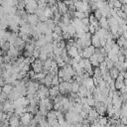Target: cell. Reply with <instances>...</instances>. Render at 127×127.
Segmentation results:
<instances>
[{"instance_id": "cell-3", "label": "cell", "mask_w": 127, "mask_h": 127, "mask_svg": "<svg viewBox=\"0 0 127 127\" xmlns=\"http://www.w3.org/2000/svg\"><path fill=\"white\" fill-rule=\"evenodd\" d=\"M32 70L35 73H39L43 71V62L40 61L39 59L35 60V62L32 64Z\"/></svg>"}, {"instance_id": "cell-21", "label": "cell", "mask_w": 127, "mask_h": 127, "mask_svg": "<svg viewBox=\"0 0 127 127\" xmlns=\"http://www.w3.org/2000/svg\"><path fill=\"white\" fill-rule=\"evenodd\" d=\"M114 85H115V89H116V90H120V89L124 86V83H123L122 81L115 80V81H114Z\"/></svg>"}, {"instance_id": "cell-6", "label": "cell", "mask_w": 127, "mask_h": 127, "mask_svg": "<svg viewBox=\"0 0 127 127\" xmlns=\"http://www.w3.org/2000/svg\"><path fill=\"white\" fill-rule=\"evenodd\" d=\"M65 50L67 52V56L70 58V59H73L74 57H76L78 55V50L73 47V46H69V45H66L65 46Z\"/></svg>"}, {"instance_id": "cell-20", "label": "cell", "mask_w": 127, "mask_h": 127, "mask_svg": "<svg viewBox=\"0 0 127 127\" xmlns=\"http://www.w3.org/2000/svg\"><path fill=\"white\" fill-rule=\"evenodd\" d=\"M93 16L95 17V19H96L97 21H99V20L102 18V15H101V12L99 11V9H96V10L93 11Z\"/></svg>"}, {"instance_id": "cell-38", "label": "cell", "mask_w": 127, "mask_h": 127, "mask_svg": "<svg viewBox=\"0 0 127 127\" xmlns=\"http://www.w3.org/2000/svg\"><path fill=\"white\" fill-rule=\"evenodd\" d=\"M1 92H2V87L0 86V93H1Z\"/></svg>"}, {"instance_id": "cell-32", "label": "cell", "mask_w": 127, "mask_h": 127, "mask_svg": "<svg viewBox=\"0 0 127 127\" xmlns=\"http://www.w3.org/2000/svg\"><path fill=\"white\" fill-rule=\"evenodd\" d=\"M5 84H6L5 80H4V78H3L2 76H1V77H0V86H1V87H3V86H4Z\"/></svg>"}, {"instance_id": "cell-10", "label": "cell", "mask_w": 127, "mask_h": 127, "mask_svg": "<svg viewBox=\"0 0 127 127\" xmlns=\"http://www.w3.org/2000/svg\"><path fill=\"white\" fill-rule=\"evenodd\" d=\"M98 24H99V28H102V29H105V30H109V25H108V22H107V18L102 17L98 21Z\"/></svg>"}, {"instance_id": "cell-25", "label": "cell", "mask_w": 127, "mask_h": 127, "mask_svg": "<svg viewBox=\"0 0 127 127\" xmlns=\"http://www.w3.org/2000/svg\"><path fill=\"white\" fill-rule=\"evenodd\" d=\"M96 30H97V29H96L95 27H93L92 25H88V32H89L91 35H93V34L96 32Z\"/></svg>"}, {"instance_id": "cell-8", "label": "cell", "mask_w": 127, "mask_h": 127, "mask_svg": "<svg viewBox=\"0 0 127 127\" xmlns=\"http://www.w3.org/2000/svg\"><path fill=\"white\" fill-rule=\"evenodd\" d=\"M20 125V117L13 115L9 119V127H18Z\"/></svg>"}, {"instance_id": "cell-27", "label": "cell", "mask_w": 127, "mask_h": 127, "mask_svg": "<svg viewBox=\"0 0 127 127\" xmlns=\"http://www.w3.org/2000/svg\"><path fill=\"white\" fill-rule=\"evenodd\" d=\"M60 78H63L64 75V68H59V71H58V74H57Z\"/></svg>"}, {"instance_id": "cell-16", "label": "cell", "mask_w": 127, "mask_h": 127, "mask_svg": "<svg viewBox=\"0 0 127 127\" xmlns=\"http://www.w3.org/2000/svg\"><path fill=\"white\" fill-rule=\"evenodd\" d=\"M45 23H46V25L48 26V28H49L50 30H52V31H53V30H54V28L56 27V23L54 22V20H53V19H48Z\"/></svg>"}, {"instance_id": "cell-22", "label": "cell", "mask_w": 127, "mask_h": 127, "mask_svg": "<svg viewBox=\"0 0 127 127\" xmlns=\"http://www.w3.org/2000/svg\"><path fill=\"white\" fill-rule=\"evenodd\" d=\"M60 84L59 82V76L58 75H54L53 79H52V86H58Z\"/></svg>"}, {"instance_id": "cell-31", "label": "cell", "mask_w": 127, "mask_h": 127, "mask_svg": "<svg viewBox=\"0 0 127 127\" xmlns=\"http://www.w3.org/2000/svg\"><path fill=\"white\" fill-rule=\"evenodd\" d=\"M119 91H120V93H121V94H126V93H127V86H125V85H124V86H123Z\"/></svg>"}, {"instance_id": "cell-36", "label": "cell", "mask_w": 127, "mask_h": 127, "mask_svg": "<svg viewBox=\"0 0 127 127\" xmlns=\"http://www.w3.org/2000/svg\"><path fill=\"white\" fill-rule=\"evenodd\" d=\"M18 127H29V126H27V125H23V124H21V125H19Z\"/></svg>"}, {"instance_id": "cell-35", "label": "cell", "mask_w": 127, "mask_h": 127, "mask_svg": "<svg viewBox=\"0 0 127 127\" xmlns=\"http://www.w3.org/2000/svg\"><path fill=\"white\" fill-rule=\"evenodd\" d=\"M103 127H111V124H110V123L108 122V123H107V124H105V125H104Z\"/></svg>"}, {"instance_id": "cell-24", "label": "cell", "mask_w": 127, "mask_h": 127, "mask_svg": "<svg viewBox=\"0 0 127 127\" xmlns=\"http://www.w3.org/2000/svg\"><path fill=\"white\" fill-rule=\"evenodd\" d=\"M121 7H122V3H121V1H114L113 8H116V9H121Z\"/></svg>"}, {"instance_id": "cell-4", "label": "cell", "mask_w": 127, "mask_h": 127, "mask_svg": "<svg viewBox=\"0 0 127 127\" xmlns=\"http://www.w3.org/2000/svg\"><path fill=\"white\" fill-rule=\"evenodd\" d=\"M33 117H34V115H32V114L29 113V112H26V113H24V114L20 117V122H21V124H23V125L29 126V124H30L31 120L33 119Z\"/></svg>"}, {"instance_id": "cell-12", "label": "cell", "mask_w": 127, "mask_h": 127, "mask_svg": "<svg viewBox=\"0 0 127 127\" xmlns=\"http://www.w3.org/2000/svg\"><path fill=\"white\" fill-rule=\"evenodd\" d=\"M108 73H109L110 77L114 80V79H116V78H117V76L119 75V70H118L117 68L113 67V68H111V69H109V70H108Z\"/></svg>"}, {"instance_id": "cell-28", "label": "cell", "mask_w": 127, "mask_h": 127, "mask_svg": "<svg viewBox=\"0 0 127 127\" xmlns=\"http://www.w3.org/2000/svg\"><path fill=\"white\" fill-rule=\"evenodd\" d=\"M81 23H82V25L88 26V25H89V19H88V18H83V19L81 20Z\"/></svg>"}, {"instance_id": "cell-7", "label": "cell", "mask_w": 127, "mask_h": 127, "mask_svg": "<svg viewBox=\"0 0 127 127\" xmlns=\"http://www.w3.org/2000/svg\"><path fill=\"white\" fill-rule=\"evenodd\" d=\"M57 4H58V11L62 16L64 15L65 13H67V11H68L67 6L64 2H57Z\"/></svg>"}, {"instance_id": "cell-9", "label": "cell", "mask_w": 127, "mask_h": 127, "mask_svg": "<svg viewBox=\"0 0 127 127\" xmlns=\"http://www.w3.org/2000/svg\"><path fill=\"white\" fill-rule=\"evenodd\" d=\"M91 46L94 49H99L100 48V44H99V37L96 36L95 34L92 35L91 37Z\"/></svg>"}, {"instance_id": "cell-11", "label": "cell", "mask_w": 127, "mask_h": 127, "mask_svg": "<svg viewBox=\"0 0 127 127\" xmlns=\"http://www.w3.org/2000/svg\"><path fill=\"white\" fill-rule=\"evenodd\" d=\"M89 62H90V64L94 67H98L99 66V62H98V59H97V56L95 54H93L89 59Z\"/></svg>"}, {"instance_id": "cell-17", "label": "cell", "mask_w": 127, "mask_h": 127, "mask_svg": "<svg viewBox=\"0 0 127 127\" xmlns=\"http://www.w3.org/2000/svg\"><path fill=\"white\" fill-rule=\"evenodd\" d=\"M79 89V84L76 81H72L71 82V92L72 93H77Z\"/></svg>"}, {"instance_id": "cell-5", "label": "cell", "mask_w": 127, "mask_h": 127, "mask_svg": "<svg viewBox=\"0 0 127 127\" xmlns=\"http://www.w3.org/2000/svg\"><path fill=\"white\" fill-rule=\"evenodd\" d=\"M27 22L31 27H35L37 26V24L39 23V17L34 13V14H29L27 16Z\"/></svg>"}, {"instance_id": "cell-33", "label": "cell", "mask_w": 127, "mask_h": 127, "mask_svg": "<svg viewBox=\"0 0 127 127\" xmlns=\"http://www.w3.org/2000/svg\"><path fill=\"white\" fill-rule=\"evenodd\" d=\"M121 10H122L124 13H126V12H127V5H122V7H121Z\"/></svg>"}, {"instance_id": "cell-23", "label": "cell", "mask_w": 127, "mask_h": 127, "mask_svg": "<svg viewBox=\"0 0 127 127\" xmlns=\"http://www.w3.org/2000/svg\"><path fill=\"white\" fill-rule=\"evenodd\" d=\"M53 32L55 33V34H57V35H59V36H62V34H63V31H62V29L58 26V25H56V27L54 28V30H53Z\"/></svg>"}, {"instance_id": "cell-2", "label": "cell", "mask_w": 127, "mask_h": 127, "mask_svg": "<svg viewBox=\"0 0 127 127\" xmlns=\"http://www.w3.org/2000/svg\"><path fill=\"white\" fill-rule=\"evenodd\" d=\"M25 8H26V12L29 14H34L35 11L38 8V3L37 1H25Z\"/></svg>"}, {"instance_id": "cell-39", "label": "cell", "mask_w": 127, "mask_h": 127, "mask_svg": "<svg viewBox=\"0 0 127 127\" xmlns=\"http://www.w3.org/2000/svg\"><path fill=\"white\" fill-rule=\"evenodd\" d=\"M124 127H127V125H125V126H124Z\"/></svg>"}, {"instance_id": "cell-18", "label": "cell", "mask_w": 127, "mask_h": 127, "mask_svg": "<svg viewBox=\"0 0 127 127\" xmlns=\"http://www.w3.org/2000/svg\"><path fill=\"white\" fill-rule=\"evenodd\" d=\"M47 120H52V119H57V116H56V111L55 110H51V111H48L47 113Z\"/></svg>"}, {"instance_id": "cell-34", "label": "cell", "mask_w": 127, "mask_h": 127, "mask_svg": "<svg viewBox=\"0 0 127 127\" xmlns=\"http://www.w3.org/2000/svg\"><path fill=\"white\" fill-rule=\"evenodd\" d=\"M120 72L122 73V75H123L124 79H127V71H126V70H124V71H120Z\"/></svg>"}, {"instance_id": "cell-13", "label": "cell", "mask_w": 127, "mask_h": 127, "mask_svg": "<svg viewBox=\"0 0 127 127\" xmlns=\"http://www.w3.org/2000/svg\"><path fill=\"white\" fill-rule=\"evenodd\" d=\"M13 89V85L12 84H8V83H6L3 87H2V92H4L5 94H9L10 92H11V90Z\"/></svg>"}, {"instance_id": "cell-14", "label": "cell", "mask_w": 127, "mask_h": 127, "mask_svg": "<svg viewBox=\"0 0 127 127\" xmlns=\"http://www.w3.org/2000/svg\"><path fill=\"white\" fill-rule=\"evenodd\" d=\"M64 32L68 33L71 37H73V36L75 35V29H74V27H73V26H71V25L66 26V29H65V31H64Z\"/></svg>"}, {"instance_id": "cell-30", "label": "cell", "mask_w": 127, "mask_h": 127, "mask_svg": "<svg viewBox=\"0 0 127 127\" xmlns=\"http://www.w3.org/2000/svg\"><path fill=\"white\" fill-rule=\"evenodd\" d=\"M115 80H118V81H124V77H123V75H122V73L121 72H119V75L117 76V78L115 79Z\"/></svg>"}, {"instance_id": "cell-37", "label": "cell", "mask_w": 127, "mask_h": 127, "mask_svg": "<svg viewBox=\"0 0 127 127\" xmlns=\"http://www.w3.org/2000/svg\"><path fill=\"white\" fill-rule=\"evenodd\" d=\"M2 73H3V70H2V69H1V68H0V77H1V76H2Z\"/></svg>"}, {"instance_id": "cell-19", "label": "cell", "mask_w": 127, "mask_h": 127, "mask_svg": "<svg viewBox=\"0 0 127 127\" xmlns=\"http://www.w3.org/2000/svg\"><path fill=\"white\" fill-rule=\"evenodd\" d=\"M108 123V119L107 117H104V116H99L98 118V124L101 125V126H104L105 124Z\"/></svg>"}, {"instance_id": "cell-29", "label": "cell", "mask_w": 127, "mask_h": 127, "mask_svg": "<svg viewBox=\"0 0 127 127\" xmlns=\"http://www.w3.org/2000/svg\"><path fill=\"white\" fill-rule=\"evenodd\" d=\"M120 123L123 124L124 126L127 125V118H126V117H121V118H120Z\"/></svg>"}, {"instance_id": "cell-26", "label": "cell", "mask_w": 127, "mask_h": 127, "mask_svg": "<svg viewBox=\"0 0 127 127\" xmlns=\"http://www.w3.org/2000/svg\"><path fill=\"white\" fill-rule=\"evenodd\" d=\"M99 44H100V48H104L105 45H106V39L100 38V39H99Z\"/></svg>"}, {"instance_id": "cell-15", "label": "cell", "mask_w": 127, "mask_h": 127, "mask_svg": "<svg viewBox=\"0 0 127 127\" xmlns=\"http://www.w3.org/2000/svg\"><path fill=\"white\" fill-rule=\"evenodd\" d=\"M86 103H87L88 106H90L91 108H93L95 106V104H96V101L93 98V96H90V97H86Z\"/></svg>"}, {"instance_id": "cell-1", "label": "cell", "mask_w": 127, "mask_h": 127, "mask_svg": "<svg viewBox=\"0 0 127 127\" xmlns=\"http://www.w3.org/2000/svg\"><path fill=\"white\" fill-rule=\"evenodd\" d=\"M95 52V49L92 47V46H89V47H86V48H83L81 53H79L78 55L82 58V59H89Z\"/></svg>"}]
</instances>
